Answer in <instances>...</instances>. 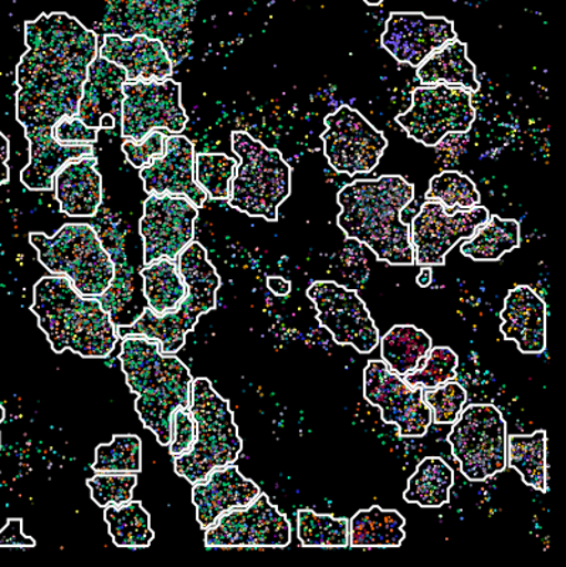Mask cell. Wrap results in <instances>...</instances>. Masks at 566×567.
I'll use <instances>...</instances> for the list:
<instances>
[{
    "label": "cell",
    "instance_id": "e0dca14e",
    "mask_svg": "<svg viewBox=\"0 0 566 567\" xmlns=\"http://www.w3.org/2000/svg\"><path fill=\"white\" fill-rule=\"evenodd\" d=\"M363 396L381 409L383 422L398 425L402 437H422L432 424V410L423 402L422 390L409 386L385 362H368Z\"/></svg>",
    "mask_w": 566,
    "mask_h": 567
},
{
    "label": "cell",
    "instance_id": "ba28073f",
    "mask_svg": "<svg viewBox=\"0 0 566 567\" xmlns=\"http://www.w3.org/2000/svg\"><path fill=\"white\" fill-rule=\"evenodd\" d=\"M30 245L39 261L53 276H64L83 297L97 298L109 290L115 276L113 258L90 225H64L54 236L30 233Z\"/></svg>",
    "mask_w": 566,
    "mask_h": 567
},
{
    "label": "cell",
    "instance_id": "60d3db41",
    "mask_svg": "<svg viewBox=\"0 0 566 567\" xmlns=\"http://www.w3.org/2000/svg\"><path fill=\"white\" fill-rule=\"evenodd\" d=\"M171 430L169 453L172 457L189 453L196 440V423L189 408L175 410L172 414Z\"/></svg>",
    "mask_w": 566,
    "mask_h": 567
},
{
    "label": "cell",
    "instance_id": "e575fe53",
    "mask_svg": "<svg viewBox=\"0 0 566 567\" xmlns=\"http://www.w3.org/2000/svg\"><path fill=\"white\" fill-rule=\"evenodd\" d=\"M426 200L439 202L449 210L473 209L480 205L476 184L457 171H444L431 179Z\"/></svg>",
    "mask_w": 566,
    "mask_h": 567
},
{
    "label": "cell",
    "instance_id": "d6a6232c",
    "mask_svg": "<svg viewBox=\"0 0 566 567\" xmlns=\"http://www.w3.org/2000/svg\"><path fill=\"white\" fill-rule=\"evenodd\" d=\"M297 534L306 548H347L350 546V520L300 509L297 513Z\"/></svg>",
    "mask_w": 566,
    "mask_h": 567
},
{
    "label": "cell",
    "instance_id": "7402d4cb",
    "mask_svg": "<svg viewBox=\"0 0 566 567\" xmlns=\"http://www.w3.org/2000/svg\"><path fill=\"white\" fill-rule=\"evenodd\" d=\"M503 337L517 343L519 352L543 353L547 349V303L529 286L513 288L505 297Z\"/></svg>",
    "mask_w": 566,
    "mask_h": 567
},
{
    "label": "cell",
    "instance_id": "83f0119b",
    "mask_svg": "<svg viewBox=\"0 0 566 567\" xmlns=\"http://www.w3.org/2000/svg\"><path fill=\"white\" fill-rule=\"evenodd\" d=\"M140 276L144 278V297L155 316L178 310L185 300L186 284L178 270V262L161 258L153 265L141 268Z\"/></svg>",
    "mask_w": 566,
    "mask_h": 567
},
{
    "label": "cell",
    "instance_id": "8992f818",
    "mask_svg": "<svg viewBox=\"0 0 566 567\" xmlns=\"http://www.w3.org/2000/svg\"><path fill=\"white\" fill-rule=\"evenodd\" d=\"M189 410L196 440L189 453L174 458L175 473L192 485L202 483L215 468L235 464L243 442L229 400L216 392L209 379L192 381Z\"/></svg>",
    "mask_w": 566,
    "mask_h": 567
},
{
    "label": "cell",
    "instance_id": "cb8c5ba5",
    "mask_svg": "<svg viewBox=\"0 0 566 567\" xmlns=\"http://www.w3.org/2000/svg\"><path fill=\"white\" fill-rule=\"evenodd\" d=\"M94 155L69 161L54 176L55 199L70 217L97 215L103 200V177Z\"/></svg>",
    "mask_w": 566,
    "mask_h": 567
},
{
    "label": "cell",
    "instance_id": "484cf974",
    "mask_svg": "<svg viewBox=\"0 0 566 567\" xmlns=\"http://www.w3.org/2000/svg\"><path fill=\"white\" fill-rule=\"evenodd\" d=\"M407 519L395 509L373 505L358 511L350 520V546L353 548H398L402 545Z\"/></svg>",
    "mask_w": 566,
    "mask_h": 567
},
{
    "label": "cell",
    "instance_id": "ac0fdd59",
    "mask_svg": "<svg viewBox=\"0 0 566 567\" xmlns=\"http://www.w3.org/2000/svg\"><path fill=\"white\" fill-rule=\"evenodd\" d=\"M457 39L452 20L419 12L389 14L381 42L401 64L419 68L444 44Z\"/></svg>",
    "mask_w": 566,
    "mask_h": 567
},
{
    "label": "cell",
    "instance_id": "c3c4849f",
    "mask_svg": "<svg viewBox=\"0 0 566 567\" xmlns=\"http://www.w3.org/2000/svg\"><path fill=\"white\" fill-rule=\"evenodd\" d=\"M3 419H4V409L2 406H0V423L3 422Z\"/></svg>",
    "mask_w": 566,
    "mask_h": 567
},
{
    "label": "cell",
    "instance_id": "7dc6e473",
    "mask_svg": "<svg viewBox=\"0 0 566 567\" xmlns=\"http://www.w3.org/2000/svg\"><path fill=\"white\" fill-rule=\"evenodd\" d=\"M369 7H379L382 3V0H363Z\"/></svg>",
    "mask_w": 566,
    "mask_h": 567
},
{
    "label": "cell",
    "instance_id": "4fadbf2b",
    "mask_svg": "<svg viewBox=\"0 0 566 567\" xmlns=\"http://www.w3.org/2000/svg\"><path fill=\"white\" fill-rule=\"evenodd\" d=\"M205 532L206 548H286L291 542L286 515L263 493L249 506L220 515Z\"/></svg>",
    "mask_w": 566,
    "mask_h": 567
},
{
    "label": "cell",
    "instance_id": "4dcf8cb0",
    "mask_svg": "<svg viewBox=\"0 0 566 567\" xmlns=\"http://www.w3.org/2000/svg\"><path fill=\"white\" fill-rule=\"evenodd\" d=\"M519 223L490 216L485 225L478 227L473 237L463 243V255L476 261H497L505 252L519 247Z\"/></svg>",
    "mask_w": 566,
    "mask_h": 567
},
{
    "label": "cell",
    "instance_id": "7bdbcfd3",
    "mask_svg": "<svg viewBox=\"0 0 566 567\" xmlns=\"http://www.w3.org/2000/svg\"><path fill=\"white\" fill-rule=\"evenodd\" d=\"M37 540L23 534V520L10 518L0 530V548H34Z\"/></svg>",
    "mask_w": 566,
    "mask_h": 567
},
{
    "label": "cell",
    "instance_id": "4316f807",
    "mask_svg": "<svg viewBox=\"0 0 566 567\" xmlns=\"http://www.w3.org/2000/svg\"><path fill=\"white\" fill-rule=\"evenodd\" d=\"M432 343V338L423 329L395 326L381 339L383 362L392 372L404 377L423 367Z\"/></svg>",
    "mask_w": 566,
    "mask_h": 567
},
{
    "label": "cell",
    "instance_id": "ab89813d",
    "mask_svg": "<svg viewBox=\"0 0 566 567\" xmlns=\"http://www.w3.org/2000/svg\"><path fill=\"white\" fill-rule=\"evenodd\" d=\"M166 150V135L161 131H151L143 141L126 138L123 152L130 164L136 169L146 168L156 158H162Z\"/></svg>",
    "mask_w": 566,
    "mask_h": 567
},
{
    "label": "cell",
    "instance_id": "44dd1931",
    "mask_svg": "<svg viewBox=\"0 0 566 567\" xmlns=\"http://www.w3.org/2000/svg\"><path fill=\"white\" fill-rule=\"evenodd\" d=\"M261 494L259 485L243 477L235 464L215 468L205 481L194 484L192 503L196 506V519L206 530L227 511L245 508Z\"/></svg>",
    "mask_w": 566,
    "mask_h": 567
},
{
    "label": "cell",
    "instance_id": "7a4b0ae2",
    "mask_svg": "<svg viewBox=\"0 0 566 567\" xmlns=\"http://www.w3.org/2000/svg\"><path fill=\"white\" fill-rule=\"evenodd\" d=\"M414 197V186L398 175L358 179L343 186L337 196L341 213L338 226L348 239L371 248L379 261L391 266H413L411 229L402 212Z\"/></svg>",
    "mask_w": 566,
    "mask_h": 567
},
{
    "label": "cell",
    "instance_id": "5bb4252c",
    "mask_svg": "<svg viewBox=\"0 0 566 567\" xmlns=\"http://www.w3.org/2000/svg\"><path fill=\"white\" fill-rule=\"evenodd\" d=\"M483 206L466 210H449L439 202L426 200L411 226L414 265L444 266L446 256L460 240L474 236L490 219Z\"/></svg>",
    "mask_w": 566,
    "mask_h": 567
},
{
    "label": "cell",
    "instance_id": "5b68a950",
    "mask_svg": "<svg viewBox=\"0 0 566 567\" xmlns=\"http://www.w3.org/2000/svg\"><path fill=\"white\" fill-rule=\"evenodd\" d=\"M176 262L188 288L178 310L159 317L146 307L133 326L117 328L119 337L143 336L158 341L162 353L175 354L184 348L186 332L195 328L199 317L215 310L220 277L207 260L206 248L192 241L181 251Z\"/></svg>",
    "mask_w": 566,
    "mask_h": 567
},
{
    "label": "cell",
    "instance_id": "30bf717a",
    "mask_svg": "<svg viewBox=\"0 0 566 567\" xmlns=\"http://www.w3.org/2000/svg\"><path fill=\"white\" fill-rule=\"evenodd\" d=\"M476 120L472 93L452 85H423L413 91L412 106L397 116L412 140L436 146L447 134H466Z\"/></svg>",
    "mask_w": 566,
    "mask_h": 567
},
{
    "label": "cell",
    "instance_id": "6da1fadb",
    "mask_svg": "<svg viewBox=\"0 0 566 567\" xmlns=\"http://www.w3.org/2000/svg\"><path fill=\"white\" fill-rule=\"evenodd\" d=\"M28 52L17 68V118L29 141L30 161L20 174L29 190H52L69 161L94 155V146L62 145L54 125L79 113L88 69L99 55L97 34L68 13L40 14L24 23Z\"/></svg>",
    "mask_w": 566,
    "mask_h": 567
},
{
    "label": "cell",
    "instance_id": "f1b7e54d",
    "mask_svg": "<svg viewBox=\"0 0 566 567\" xmlns=\"http://www.w3.org/2000/svg\"><path fill=\"white\" fill-rule=\"evenodd\" d=\"M507 465L517 470L528 487L548 493L547 432L529 435H508Z\"/></svg>",
    "mask_w": 566,
    "mask_h": 567
},
{
    "label": "cell",
    "instance_id": "d590c367",
    "mask_svg": "<svg viewBox=\"0 0 566 567\" xmlns=\"http://www.w3.org/2000/svg\"><path fill=\"white\" fill-rule=\"evenodd\" d=\"M234 158L222 154L195 155V182L214 200H229L236 175Z\"/></svg>",
    "mask_w": 566,
    "mask_h": 567
},
{
    "label": "cell",
    "instance_id": "8d00e7d4",
    "mask_svg": "<svg viewBox=\"0 0 566 567\" xmlns=\"http://www.w3.org/2000/svg\"><path fill=\"white\" fill-rule=\"evenodd\" d=\"M457 367L459 357L452 348H432L423 367L404 374L403 381L411 388L434 389L456 378Z\"/></svg>",
    "mask_w": 566,
    "mask_h": 567
},
{
    "label": "cell",
    "instance_id": "277c9868",
    "mask_svg": "<svg viewBox=\"0 0 566 567\" xmlns=\"http://www.w3.org/2000/svg\"><path fill=\"white\" fill-rule=\"evenodd\" d=\"M121 368L135 393V410L144 427L161 445H169L172 414L189 408L192 374L175 354L161 352L159 342L143 336H126L121 342Z\"/></svg>",
    "mask_w": 566,
    "mask_h": 567
},
{
    "label": "cell",
    "instance_id": "ffe728a7",
    "mask_svg": "<svg viewBox=\"0 0 566 567\" xmlns=\"http://www.w3.org/2000/svg\"><path fill=\"white\" fill-rule=\"evenodd\" d=\"M126 71L97 55L88 69L78 116L89 128L114 130L123 116Z\"/></svg>",
    "mask_w": 566,
    "mask_h": 567
},
{
    "label": "cell",
    "instance_id": "f35d334b",
    "mask_svg": "<svg viewBox=\"0 0 566 567\" xmlns=\"http://www.w3.org/2000/svg\"><path fill=\"white\" fill-rule=\"evenodd\" d=\"M423 402L432 410L434 423L452 424L462 413L467 402V392L462 384L450 382L434 389H424Z\"/></svg>",
    "mask_w": 566,
    "mask_h": 567
},
{
    "label": "cell",
    "instance_id": "f6af8a7d",
    "mask_svg": "<svg viewBox=\"0 0 566 567\" xmlns=\"http://www.w3.org/2000/svg\"><path fill=\"white\" fill-rule=\"evenodd\" d=\"M267 287L277 297H286L291 292V282L281 277L267 278Z\"/></svg>",
    "mask_w": 566,
    "mask_h": 567
},
{
    "label": "cell",
    "instance_id": "52a82bcc",
    "mask_svg": "<svg viewBox=\"0 0 566 567\" xmlns=\"http://www.w3.org/2000/svg\"><path fill=\"white\" fill-rule=\"evenodd\" d=\"M231 150L240 164L231 181L229 205L251 217L279 220V207L291 195V168L281 152L243 131L231 134Z\"/></svg>",
    "mask_w": 566,
    "mask_h": 567
},
{
    "label": "cell",
    "instance_id": "74e56055",
    "mask_svg": "<svg viewBox=\"0 0 566 567\" xmlns=\"http://www.w3.org/2000/svg\"><path fill=\"white\" fill-rule=\"evenodd\" d=\"M136 484H138L136 474L97 473L93 478L88 480L91 498L101 508L131 503Z\"/></svg>",
    "mask_w": 566,
    "mask_h": 567
},
{
    "label": "cell",
    "instance_id": "f546056e",
    "mask_svg": "<svg viewBox=\"0 0 566 567\" xmlns=\"http://www.w3.org/2000/svg\"><path fill=\"white\" fill-rule=\"evenodd\" d=\"M453 484L454 473L446 461L426 457L409 478L403 498L407 503L421 505L422 508H441L449 503Z\"/></svg>",
    "mask_w": 566,
    "mask_h": 567
},
{
    "label": "cell",
    "instance_id": "b9f144b4",
    "mask_svg": "<svg viewBox=\"0 0 566 567\" xmlns=\"http://www.w3.org/2000/svg\"><path fill=\"white\" fill-rule=\"evenodd\" d=\"M53 138L62 145H93L99 140V131L89 128L78 115L64 116L54 125Z\"/></svg>",
    "mask_w": 566,
    "mask_h": 567
},
{
    "label": "cell",
    "instance_id": "9c48e42d",
    "mask_svg": "<svg viewBox=\"0 0 566 567\" xmlns=\"http://www.w3.org/2000/svg\"><path fill=\"white\" fill-rule=\"evenodd\" d=\"M447 442L470 481L492 478L507 467V424L493 404H473L460 413Z\"/></svg>",
    "mask_w": 566,
    "mask_h": 567
},
{
    "label": "cell",
    "instance_id": "9a60e30c",
    "mask_svg": "<svg viewBox=\"0 0 566 567\" xmlns=\"http://www.w3.org/2000/svg\"><path fill=\"white\" fill-rule=\"evenodd\" d=\"M307 297L315 303L318 322L338 346H351L363 354L378 347V328L356 291L333 281H316L308 287Z\"/></svg>",
    "mask_w": 566,
    "mask_h": 567
},
{
    "label": "cell",
    "instance_id": "8fae6325",
    "mask_svg": "<svg viewBox=\"0 0 566 567\" xmlns=\"http://www.w3.org/2000/svg\"><path fill=\"white\" fill-rule=\"evenodd\" d=\"M321 140L328 164L350 176L375 169L388 146L385 135L350 105L327 116Z\"/></svg>",
    "mask_w": 566,
    "mask_h": 567
},
{
    "label": "cell",
    "instance_id": "3957f363",
    "mask_svg": "<svg viewBox=\"0 0 566 567\" xmlns=\"http://www.w3.org/2000/svg\"><path fill=\"white\" fill-rule=\"evenodd\" d=\"M30 310L55 353L70 349L80 357L100 359L107 358L117 346V328L99 298L81 296L68 277L39 280Z\"/></svg>",
    "mask_w": 566,
    "mask_h": 567
},
{
    "label": "cell",
    "instance_id": "d4e9b609",
    "mask_svg": "<svg viewBox=\"0 0 566 567\" xmlns=\"http://www.w3.org/2000/svg\"><path fill=\"white\" fill-rule=\"evenodd\" d=\"M418 79L423 85H452L470 93H477L476 65L467 55V44L453 40L429 55L416 70Z\"/></svg>",
    "mask_w": 566,
    "mask_h": 567
},
{
    "label": "cell",
    "instance_id": "7c38bea8",
    "mask_svg": "<svg viewBox=\"0 0 566 567\" xmlns=\"http://www.w3.org/2000/svg\"><path fill=\"white\" fill-rule=\"evenodd\" d=\"M123 93V138L143 141L154 130H166L174 135L184 133L188 115L182 106L181 84L176 81H126Z\"/></svg>",
    "mask_w": 566,
    "mask_h": 567
},
{
    "label": "cell",
    "instance_id": "836d02e7",
    "mask_svg": "<svg viewBox=\"0 0 566 567\" xmlns=\"http://www.w3.org/2000/svg\"><path fill=\"white\" fill-rule=\"evenodd\" d=\"M95 473L138 474L143 470V443L135 434H115L110 444L95 449Z\"/></svg>",
    "mask_w": 566,
    "mask_h": 567
},
{
    "label": "cell",
    "instance_id": "2e32d148",
    "mask_svg": "<svg viewBox=\"0 0 566 567\" xmlns=\"http://www.w3.org/2000/svg\"><path fill=\"white\" fill-rule=\"evenodd\" d=\"M198 207L188 197L150 195L144 202L140 233L144 240V266L161 258L176 261L186 246L194 241Z\"/></svg>",
    "mask_w": 566,
    "mask_h": 567
},
{
    "label": "cell",
    "instance_id": "1f68e13d",
    "mask_svg": "<svg viewBox=\"0 0 566 567\" xmlns=\"http://www.w3.org/2000/svg\"><path fill=\"white\" fill-rule=\"evenodd\" d=\"M105 523L111 538L119 548H148L155 534L151 529V516L140 501L104 508Z\"/></svg>",
    "mask_w": 566,
    "mask_h": 567
},
{
    "label": "cell",
    "instance_id": "ee69618b",
    "mask_svg": "<svg viewBox=\"0 0 566 567\" xmlns=\"http://www.w3.org/2000/svg\"><path fill=\"white\" fill-rule=\"evenodd\" d=\"M10 146L7 136L0 133V186L7 185L10 179L8 166Z\"/></svg>",
    "mask_w": 566,
    "mask_h": 567
},
{
    "label": "cell",
    "instance_id": "603a6c76",
    "mask_svg": "<svg viewBox=\"0 0 566 567\" xmlns=\"http://www.w3.org/2000/svg\"><path fill=\"white\" fill-rule=\"evenodd\" d=\"M99 55L123 68L128 81H164L174 73L164 44L145 34H136L133 39L107 34Z\"/></svg>",
    "mask_w": 566,
    "mask_h": 567
},
{
    "label": "cell",
    "instance_id": "bcb514c9",
    "mask_svg": "<svg viewBox=\"0 0 566 567\" xmlns=\"http://www.w3.org/2000/svg\"><path fill=\"white\" fill-rule=\"evenodd\" d=\"M432 280L433 275L431 267H424L423 270L421 271V275H419L416 278L418 286H421L423 288L431 286Z\"/></svg>",
    "mask_w": 566,
    "mask_h": 567
},
{
    "label": "cell",
    "instance_id": "d6986e66",
    "mask_svg": "<svg viewBox=\"0 0 566 567\" xmlns=\"http://www.w3.org/2000/svg\"><path fill=\"white\" fill-rule=\"evenodd\" d=\"M140 176L148 195L185 196L198 209L206 204V192L195 182V146L184 135L168 136L164 156L141 169Z\"/></svg>",
    "mask_w": 566,
    "mask_h": 567
}]
</instances>
